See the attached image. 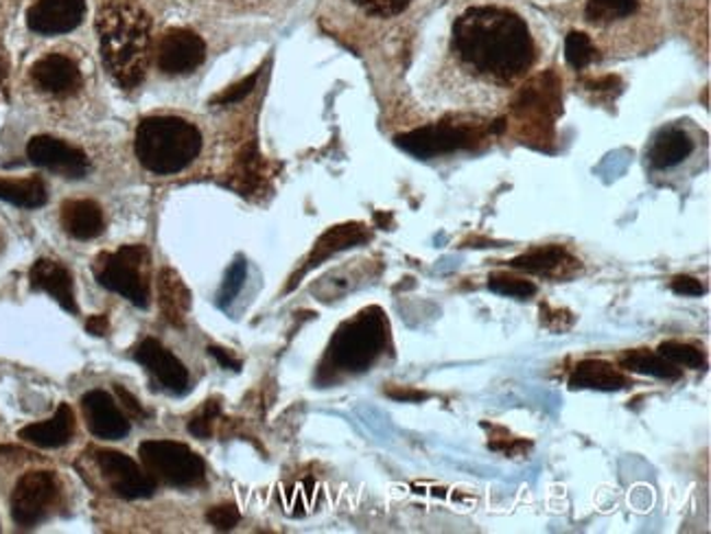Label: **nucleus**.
<instances>
[{"label":"nucleus","mask_w":711,"mask_h":534,"mask_svg":"<svg viewBox=\"0 0 711 534\" xmlns=\"http://www.w3.org/2000/svg\"><path fill=\"white\" fill-rule=\"evenodd\" d=\"M508 265L528 274L567 276L581 268V261L574 259L563 246H539L515 257L513 261H508Z\"/></svg>","instance_id":"nucleus-18"},{"label":"nucleus","mask_w":711,"mask_h":534,"mask_svg":"<svg viewBox=\"0 0 711 534\" xmlns=\"http://www.w3.org/2000/svg\"><path fill=\"white\" fill-rule=\"evenodd\" d=\"M386 395L394 401H403V404H418L425 401L429 395L421 393V390H410V388H388Z\"/></svg>","instance_id":"nucleus-39"},{"label":"nucleus","mask_w":711,"mask_h":534,"mask_svg":"<svg viewBox=\"0 0 711 534\" xmlns=\"http://www.w3.org/2000/svg\"><path fill=\"white\" fill-rule=\"evenodd\" d=\"M640 0H589L587 2V20L594 24H607L620 18H627L638 11Z\"/></svg>","instance_id":"nucleus-27"},{"label":"nucleus","mask_w":711,"mask_h":534,"mask_svg":"<svg viewBox=\"0 0 711 534\" xmlns=\"http://www.w3.org/2000/svg\"><path fill=\"white\" fill-rule=\"evenodd\" d=\"M31 79L39 90L57 96H68L81 88L79 66L59 53L37 59L31 68Z\"/></svg>","instance_id":"nucleus-16"},{"label":"nucleus","mask_w":711,"mask_h":534,"mask_svg":"<svg viewBox=\"0 0 711 534\" xmlns=\"http://www.w3.org/2000/svg\"><path fill=\"white\" fill-rule=\"evenodd\" d=\"M85 331L90 336H96V338H103L107 331H110V320L107 316H90L85 320Z\"/></svg>","instance_id":"nucleus-41"},{"label":"nucleus","mask_w":711,"mask_h":534,"mask_svg":"<svg viewBox=\"0 0 711 534\" xmlns=\"http://www.w3.org/2000/svg\"><path fill=\"white\" fill-rule=\"evenodd\" d=\"M370 241V230L364 226V224H357V221H351V224H340V226H333L329 228L313 246L311 254L307 257L305 265L289 279V285H287V292H291L300 279L311 272L313 268H318L320 263H324L326 259H331L333 254L337 252H344V250H351L355 246H362Z\"/></svg>","instance_id":"nucleus-12"},{"label":"nucleus","mask_w":711,"mask_h":534,"mask_svg":"<svg viewBox=\"0 0 711 534\" xmlns=\"http://www.w3.org/2000/svg\"><path fill=\"white\" fill-rule=\"evenodd\" d=\"M145 471L169 487L193 489L206 482L204 461L184 443L147 441L138 450Z\"/></svg>","instance_id":"nucleus-6"},{"label":"nucleus","mask_w":711,"mask_h":534,"mask_svg":"<svg viewBox=\"0 0 711 534\" xmlns=\"http://www.w3.org/2000/svg\"><path fill=\"white\" fill-rule=\"evenodd\" d=\"M245 276H248V265H245L243 259H237V261L228 268L226 279H223V283H221V289H219V294H217V303H219V307H228V305L237 298V294L241 292V287H243V283H245Z\"/></svg>","instance_id":"nucleus-31"},{"label":"nucleus","mask_w":711,"mask_h":534,"mask_svg":"<svg viewBox=\"0 0 711 534\" xmlns=\"http://www.w3.org/2000/svg\"><path fill=\"white\" fill-rule=\"evenodd\" d=\"M206 59L204 39L191 29H171L158 46V68L164 75H188Z\"/></svg>","instance_id":"nucleus-11"},{"label":"nucleus","mask_w":711,"mask_h":534,"mask_svg":"<svg viewBox=\"0 0 711 534\" xmlns=\"http://www.w3.org/2000/svg\"><path fill=\"white\" fill-rule=\"evenodd\" d=\"M364 11L379 15V18H390L401 13L403 9H408V4L412 0H355Z\"/></svg>","instance_id":"nucleus-36"},{"label":"nucleus","mask_w":711,"mask_h":534,"mask_svg":"<svg viewBox=\"0 0 711 534\" xmlns=\"http://www.w3.org/2000/svg\"><path fill=\"white\" fill-rule=\"evenodd\" d=\"M134 357H136V362H140L156 377V382L164 390H169L173 395H184L188 390V382H191L188 371L158 340H145L136 349Z\"/></svg>","instance_id":"nucleus-14"},{"label":"nucleus","mask_w":711,"mask_h":534,"mask_svg":"<svg viewBox=\"0 0 711 534\" xmlns=\"http://www.w3.org/2000/svg\"><path fill=\"white\" fill-rule=\"evenodd\" d=\"M85 425L101 441H123L129 434V421L103 390H90L81 399Z\"/></svg>","instance_id":"nucleus-15"},{"label":"nucleus","mask_w":711,"mask_h":534,"mask_svg":"<svg viewBox=\"0 0 711 534\" xmlns=\"http://www.w3.org/2000/svg\"><path fill=\"white\" fill-rule=\"evenodd\" d=\"M388 342V320L379 307H368L346 320L326 349L320 366V379L331 382L340 375L368 371Z\"/></svg>","instance_id":"nucleus-3"},{"label":"nucleus","mask_w":711,"mask_h":534,"mask_svg":"<svg viewBox=\"0 0 711 534\" xmlns=\"http://www.w3.org/2000/svg\"><path fill=\"white\" fill-rule=\"evenodd\" d=\"M92 274L99 285L121 294L131 305L140 309L149 305L151 252L145 246H123L116 252L99 254L92 263Z\"/></svg>","instance_id":"nucleus-5"},{"label":"nucleus","mask_w":711,"mask_h":534,"mask_svg":"<svg viewBox=\"0 0 711 534\" xmlns=\"http://www.w3.org/2000/svg\"><path fill=\"white\" fill-rule=\"evenodd\" d=\"M587 86H589V90H611L613 86H620V79L613 77V75H609V77H605V79L589 81Z\"/></svg>","instance_id":"nucleus-42"},{"label":"nucleus","mask_w":711,"mask_h":534,"mask_svg":"<svg viewBox=\"0 0 711 534\" xmlns=\"http://www.w3.org/2000/svg\"><path fill=\"white\" fill-rule=\"evenodd\" d=\"M475 134L462 125H447V123H436V125H425L418 129H412L408 134H401L394 138V143L416 156V158H434L460 149H469L475 143Z\"/></svg>","instance_id":"nucleus-8"},{"label":"nucleus","mask_w":711,"mask_h":534,"mask_svg":"<svg viewBox=\"0 0 711 534\" xmlns=\"http://www.w3.org/2000/svg\"><path fill=\"white\" fill-rule=\"evenodd\" d=\"M59 500V485L50 471L24 474L11 493V518L22 529L39 524Z\"/></svg>","instance_id":"nucleus-7"},{"label":"nucleus","mask_w":711,"mask_h":534,"mask_svg":"<svg viewBox=\"0 0 711 534\" xmlns=\"http://www.w3.org/2000/svg\"><path fill=\"white\" fill-rule=\"evenodd\" d=\"M85 15V0H35L26 24L39 35H59L77 29Z\"/></svg>","instance_id":"nucleus-13"},{"label":"nucleus","mask_w":711,"mask_h":534,"mask_svg":"<svg viewBox=\"0 0 711 534\" xmlns=\"http://www.w3.org/2000/svg\"><path fill=\"white\" fill-rule=\"evenodd\" d=\"M26 158L37 167L70 180H79L90 171V160L81 149L53 136L31 138L26 145Z\"/></svg>","instance_id":"nucleus-10"},{"label":"nucleus","mask_w":711,"mask_h":534,"mask_svg":"<svg viewBox=\"0 0 711 534\" xmlns=\"http://www.w3.org/2000/svg\"><path fill=\"white\" fill-rule=\"evenodd\" d=\"M620 366L629 373H638V375H649V377H657V379H666V382H677L681 379V368H677L673 362H668L664 355L646 351V349H638V351H629L620 357Z\"/></svg>","instance_id":"nucleus-24"},{"label":"nucleus","mask_w":711,"mask_h":534,"mask_svg":"<svg viewBox=\"0 0 711 534\" xmlns=\"http://www.w3.org/2000/svg\"><path fill=\"white\" fill-rule=\"evenodd\" d=\"M598 57V50L594 46V42L589 39L587 33L583 31H572L565 39V59L572 68L581 70L587 68L594 59Z\"/></svg>","instance_id":"nucleus-29"},{"label":"nucleus","mask_w":711,"mask_h":534,"mask_svg":"<svg viewBox=\"0 0 711 534\" xmlns=\"http://www.w3.org/2000/svg\"><path fill=\"white\" fill-rule=\"evenodd\" d=\"M101 57L107 75L125 90L142 83L151 53V18L127 0H110L96 15Z\"/></svg>","instance_id":"nucleus-2"},{"label":"nucleus","mask_w":711,"mask_h":534,"mask_svg":"<svg viewBox=\"0 0 711 534\" xmlns=\"http://www.w3.org/2000/svg\"><path fill=\"white\" fill-rule=\"evenodd\" d=\"M96 465L110 491L123 500H145L156 493V480L121 452H99Z\"/></svg>","instance_id":"nucleus-9"},{"label":"nucleus","mask_w":711,"mask_h":534,"mask_svg":"<svg viewBox=\"0 0 711 534\" xmlns=\"http://www.w3.org/2000/svg\"><path fill=\"white\" fill-rule=\"evenodd\" d=\"M158 305L167 325L175 329L184 327L191 309V292L180 274L171 268H162L158 272Z\"/></svg>","instance_id":"nucleus-20"},{"label":"nucleus","mask_w":711,"mask_h":534,"mask_svg":"<svg viewBox=\"0 0 711 534\" xmlns=\"http://www.w3.org/2000/svg\"><path fill=\"white\" fill-rule=\"evenodd\" d=\"M541 322L543 327H548L554 333H563L567 329H572V325L576 322L574 314L567 309H550L548 305H541Z\"/></svg>","instance_id":"nucleus-35"},{"label":"nucleus","mask_w":711,"mask_h":534,"mask_svg":"<svg viewBox=\"0 0 711 534\" xmlns=\"http://www.w3.org/2000/svg\"><path fill=\"white\" fill-rule=\"evenodd\" d=\"M631 386L629 377L622 375L613 364L605 360H585L581 362L572 377L570 388L572 390H598V393H618Z\"/></svg>","instance_id":"nucleus-21"},{"label":"nucleus","mask_w":711,"mask_h":534,"mask_svg":"<svg viewBox=\"0 0 711 534\" xmlns=\"http://www.w3.org/2000/svg\"><path fill=\"white\" fill-rule=\"evenodd\" d=\"M31 287L37 292H46L53 296L68 314H77V300H74V287H72V276L70 272L50 259H39L33 263L28 272Z\"/></svg>","instance_id":"nucleus-17"},{"label":"nucleus","mask_w":711,"mask_h":534,"mask_svg":"<svg viewBox=\"0 0 711 534\" xmlns=\"http://www.w3.org/2000/svg\"><path fill=\"white\" fill-rule=\"evenodd\" d=\"M0 200L20 208H39L46 204L48 193L42 178H26V180L0 178Z\"/></svg>","instance_id":"nucleus-25"},{"label":"nucleus","mask_w":711,"mask_h":534,"mask_svg":"<svg viewBox=\"0 0 711 534\" xmlns=\"http://www.w3.org/2000/svg\"><path fill=\"white\" fill-rule=\"evenodd\" d=\"M221 417V408L217 401L204 404V408L188 421V432L197 439H210L215 421Z\"/></svg>","instance_id":"nucleus-32"},{"label":"nucleus","mask_w":711,"mask_h":534,"mask_svg":"<svg viewBox=\"0 0 711 534\" xmlns=\"http://www.w3.org/2000/svg\"><path fill=\"white\" fill-rule=\"evenodd\" d=\"M2 246H4V239H2V235H0V250H2Z\"/></svg>","instance_id":"nucleus-44"},{"label":"nucleus","mask_w":711,"mask_h":534,"mask_svg":"<svg viewBox=\"0 0 711 534\" xmlns=\"http://www.w3.org/2000/svg\"><path fill=\"white\" fill-rule=\"evenodd\" d=\"M114 393H116V397H118V401L123 404V408L131 414V417H136V419H145V410H142V406L138 404V399L136 397H131L123 386H114Z\"/></svg>","instance_id":"nucleus-38"},{"label":"nucleus","mask_w":711,"mask_h":534,"mask_svg":"<svg viewBox=\"0 0 711 534\" xmlns=\"http://www.w3.org/2000/svg\"><path fill=\"white\" fill-rule=\"evenodd\" d=\"M72 434H74V414H72L70 406H66V404H61L48 421L26 425L18 432V436L22 441H26L35 447H42V450L64 447L70 443Z\"/></svg>","instance_id":"nucleus-19"},{"label":"nucleus","mask_w":711,"mask_h":534,"mask_svg":"<svg viewBox=\"0 0 711 534\" xmlns=\"http://www.w3.org/2000/svg\"><path fill=\"white\" fill-rule=\"evenodd\" d=\"M59 221L61 228L79 239V241H88L94 239L103 232V213L101 206L92 200H68L61 204L59 211Z\"/></svg>","instance_id":"nucleus-22"},{"label":"nucleus","mask_w":711,"mask_h":534,"mask_svg":"<svg viewBox=\"0 0 711 534\" xmlns=\"http://www.w3.org/2000/svg\"><path fill=\"white\" fill-rule=\"evenodd\" d=\"M695 151V140L681 127H664L649 147V160L655 169H673Z\"/></svg>","instance_id":"nucleus-23"},{"label":"nucleus","mask_w":711,"mask_h":534,"mask_svg":"<svg viewBox=\"0 0 711 534\" xmlns=\"http://www.w3.org/2000/svg\"><path fill=\"white\" fill-rule=\"evenodd\" d=\"M4 77H7V57H4V50L0 48V86H2Z\"/></svg>","instance_id":"nucleus-43"},{"label":"nucleus","mask_w":711,"mask_h":534,"mask_svg":"<svg viewBox=\"0 0 711 534\" xmlns=\"http://www.w3.org/2000/svg\"><path fill=\"white\" fill-rule=\"evenodd\" d=\"M202 151L199 129L177 116H151L138 125L136 156L158 175L184 171Z\"/></svg>","instance_id":"nucleus-4"},{"label":"nucleus","mask_w":711,"mask_h":534,"mask_svg":"<svg viewBox=\"0 0 711 534\" xmlns=\"http://www.w3.org/2000/svg\"><path fill=\"white\" fill-rule=\"evenodd\" d=\"M259 75H261V72L256 70V72H252L250 77L241 79L239 83L226 88L223 92H219L217 96H213V103H215V105H230V103H237V101L245 99V96L254 90V86H256V81H259Z\"/></svg>","instance_id":"nucleus-34"},{"label":"nucleus","mask_w":711,"mask_h":534,"mask_svg":"<svg viewBox=\"0 0 711 534\" xmlns=\"http://www.w3.org/2000/svg\"><path fill=\"white\" fill-rule=\"evenodd\" d=\"M261 180H263V162H261V156L256 154L254 145H250L237 158L234 171L230 175V184L245 195V193H252L261 184Z\"/></svg>","instance_id":"nucleus-26"},{"label":"nucleus","mask_w":711,"mask_h":534,"mask_svg":"<svg viewBox=\"0 0 711 534\" xmlns=\"http://www.w3.org/2000/svg\"><path fill=\"white\" fill-rule=\"evenodd\" d=\"M206 520L215 531L228 533L241 522V513H239V509L234 504H221V507H213L206 513Z\"/></svg>","instance_id":"nucleus-33"},{"label":"nucleus","mask_w":711,"mask_h":534,"mask_svg":"<svg viewBox=\"0 0 711 534\" xmlns=\"http://www.w3.org/2000/svg\"><path fill=\"white\" fill-rule=\"evenodd\" d=\"M208 353L217 360V364L221 366V368H228V371H234V373H239L241 371V362L239 360H234L226 349H219V346H208Z\"/></svg>","instance_id":"nucleus-40"},{"label":"nucleus","mask_w":711,"mask_h":534,"mask_svg":"<svg viewBox=\"0 0 711 534\" xmlns=\"http://www.w3.org/2000/svg\"><path fill=\"white\" fill-rule=\"evenodd\" d=\"M660 355H664L668 362H673L675 366H686V368H695L701 371L706 368L708 360L703 355L701 349L688 344V342H677V340H668L657 349Z\"/></svg>","instance_id":"nucleus-28"},{"label":"nucleus","mask_w":711,"mask_h":534,"mask_svg":"<svg viewBox=\"0 0 711 534\" xmlns=\"http://www.w3.org/2000/svg\"><path fill=\"white\" fill-rule=\"evenodd\" d=\"M489 289L500 296H508V298H517V300H526L537 294L535 283L517 279V276H508V274H491Z\"/></svg>","instance_id":"nucleus-30"},{"label":"nucleus","mask_w":711,"mask_h":534,"mask_svg":"<svg viewBox=\"0 0 711 534\" xmlns=\"http://www.w3.org/2000/svg\"><path fill=\"white\" fill-rule=\"evenodd\" d=\"M454 46L465 64L497 81L521 77L535 44L526 22L502 7H473L456 20Z\"/></svg>","instance_id":"nucleus-1"},{"label":"nucleus","mask_w":711,"mask_h":534,"mask_svg":"<svg viewBox=\"0 0 711 534\" xmlns=\"http://www.w3.org/2000/svg\"><path fill=\"white\" fill-rule=\"evenodd\" d=\"M670 287L679 296H692V298H697V296H703L706 294V285L701 281H697L695 276H677Z\"/></svg>","instance_id":"nucleus-37"}]
</instances>
